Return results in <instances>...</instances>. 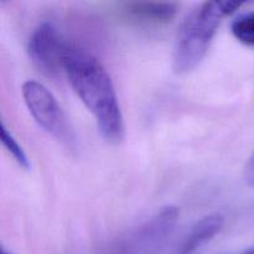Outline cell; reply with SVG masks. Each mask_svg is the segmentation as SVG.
Wrapping results in <instances>:
<instances>
[{"label": "cell", "instance_id": "5", "mask_svg": "<svg viewBox=\"0 0 254 254\" xmlns=\"http://www.w3.org/2000/svg\"><path fill=\"white\" fill-rule=\"evenodd\" d=\"M179 10L175 2L131 1L122 6V14L136 25L143 26H164L173 21Z\"/></svg>", "mask_w": 254, "mask_h": 254}, {"label": "cell", "instance_id": "7", "mask_svg": "<svg viewBox=\"0 0 254 254\" xmlns=\"http://www.w3.org/2000/svg\"><path fill=\"white\" fill-rule=\"evenodd\" d=\"M231 31L241 44L254 49V11L236 17L231 24Z\"/></svg>", "mask_w": 254, "mask_h": 254}, {"label": "cell", "instance_id": "10", "mask_svg": "<svg viewBox=\"0 0 254 254\" xmlns=\"http://www.w3.org/2000/svg\"><path fill=\"white\" fill-rule=\"evenodd\" d=\"M242 254H254V246H253V247H251L250 250L246 251V252H243Z\"/></svg>", "mask_w": 254, "mask_h": 254}, {"label": "cell", "instance_id": "1", "mask_svg": "<svg viewBox=\"0 0 254 254\" xmlns=\"http://www.w3.org/2000/svg\"><path fill=\"white\" fill-rule=\"evenodd\" d=\"M64 73L74 93L96 119L104 140L121 143L126 135L123 114L111 76L101 61L91 52L68 45Z\"/></svg>", "mask_w": 254, "mask_h": 254}, {"label": "cell", "instance_id": "6", "mask_svg": "<svg viewBox=\"0 0 254 254\" xmlns=\"http://www.w3.org/2000/svg\"><path fill=\"white\" fill-rule=\"evenodd\" d=\"M225 225V217L221 213H210L200 218L185 236L180 248V254H193L202 246L210 242Z\"/></svg>", "mask_w": 254, "mask_h": 254}, {"label": "cell", "instance_id": "9", "mask_svg": "<svg viewBox=\"0 0 254 254\" xmlns=\"http://www.w3.org/2000/svg\"><path fill=\"white\" fill-rule=\"evenodd\" d=\"M245 180L250 186L254 188V153L253 155L248 159L247 165L245 168Z\"/></svg>", "mask_w": 254, "mask_h": 254}, {"label": "cell", "instance_id": "3", "mask_svg": "<svg viewBox=\"0 0 254 254\" xmlns=\"http://www.w3.org/2000/svg\"><path fill=\"white\" fill-rule=\"evenodd\" d=\"M25 104L34 121L57 140L73 144V133L57 99L41 82L29 79L21 87Z\"/></svg>", "mask_w": 254, "mask_h": 254}, {"label": "cell", "instance_id": "8", "mask_svg": "<svg viewBox=\"0 0 254 254\" xmlns=\"http://www.w3.org/2000/svg\"><path fill=\"white\" fill-rule=\"evenodd\" d=\"M0 135H1L2 145L9 151V154H11V156L16 161L17 165L24 169V170H29L31 168V164H30L26 153L21 148V145L17 143L16 139L14 138L11 131L6 128L4 122H1V124H0Z\"/></svg>", "mask_w": 254, "mask_h": 254}, {"label": "cell", "instance_id": "11", "mask_svg": "<svg viewBox=\"0 0 254 254\" xmlns=\"http://www.w3.org/2000/svg\"><path fill=\"white\" fill-rule=\"evenodd\" d=\"M1 254H11V253H7V252H5V251H2Z\"/></svg>", "mask_w": 254, "mask_h": 254}, {"label": "cell", "instance_id": "2", "mask_svg": "<svg viewBox=\"0 0 254 254\" xmlns=\"http://www.w3.org/2000/svg\"><path fill=\"white\" fill-rule=\"evenodd\" d=\"M242 6L237 1H205L195 7L184 20L173 49V68L183 74L201 64L210 45L228 15Z\"/></svg>", "mask_w": 254, "mask_h": 254}, {"label": "cell", "instance_id": "4", "mask_svg": "<svg viewBox=\"0 0 254 254\" xmlns=\"http://www.w3.org/2000/svg\"><path fill=\"white\" fill-rule=\"evenodd\" d=\"M68 44L51 22H42L32 31L27 42V55L37 71L44 76L56 78L64 72V57Z\"/></svg>", "mask_w": 254, "mask_h": 254}]
</instances>
